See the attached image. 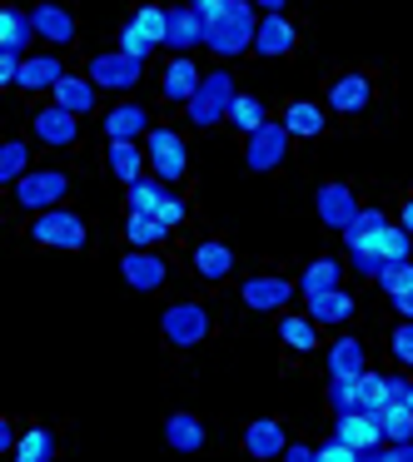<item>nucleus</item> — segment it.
<instances>
[{
  "mask_svg": "<svg viewBox=\"0 0 413 462\" xmlns=\"http://www.w3.org/2000/svg\"><path fill=\"white\" fill-rule=\"evenodd\" d=\"M259 5L254 0H230L220 21L204 25V51L220 55V60H234V55L254 51V31H259Z\"/></svg>",
  "mask_w": 413,
  "mask_h": 462,
  "instance_id": "nucleus-1",
  "label": "nucleus"
},
{
  "mask_svg": "<svg viewBox=\"0 0 413 462\" xmlns=\"http://www.w3.org/2000/svg\"><path fill=\"white\" fill-rule=\"evenodd\" d=\"M234 95H239V85H234L230 70H210L200 80V90H194V100L184 105V115H190L194 130H210V125H224L230 120V105Z\"/></svg>",
  "mask_w": 413,
  "mask_h": 462,
  "instance_id": "nucleus-2",
  "label": "nucleus"
},
{
  "mask_svg": "<svg viewBox=\"0 0 413 462\" xmlns=\"http://www.w3.org/2000/svg\"><path fill=\"white\" fill-rule=\"evenodd\" d=\"M31 239L41 244V249H65V254H80L85 244H90V229H85V219L80 214H70V209H45V214H35V224H31Z\"/></svg>",
  "mask_w": 413,
  "mask_h": 462,
  "instance_id": "nucleus-3",
  "label": "nucleus"
},
{
  "mask_svg": "<svg viewBox=\"0 0 413 462\" xmlns=\"http://www.w3.org/2000/svg\"><path fill=\"white\" fill-rule=\"evenodd\" d=\"M145 154H150L155 180H164V184H180L184 174H190V150H184V134L170 130V125H155V130L145 134Z\"/></svg>",
  "mask_w": 413,
  "mask_h": 462,
  "instance_id": "nucleus-4",
  "label": "nucleus"
},
{
  "mask_svg": "<svg viewBox=\"0 0 413 462\" xmlns=\"http://www.w3.org/2000/svg\"><path fill=\"white\" fill-rule=\"evenodd\" d=\"M160 333L170 348H200L204 338H210V309L194 299H180L170 303V309L160 313Z\"/></svg>",
  "mask_w": 413,
  "mask_h": 462,
  "instance_id": "nucleus-5",
  "label": "nucleus"
},
{
  "mask_svg": "<svg viewBox=\"0 0 413 462\" xmlns=\"http://www.w3.org/2000/svg\"><path fill=\"white\" fill-rule=\"evenodd\" d=\"M289 125L284 120H264L254 134H244V164H249L254 174H269L279 170L284 160H289Z\"/></svg>",
  "mask_w": 413,
  "mask_h": 462,
  "instance_id": "nucleus-6",
  "label": "nucleus"
},
{
  "mask_svg": "<svg viewBox=\"0 0 413 462\" xmlns=\"http://www.w3.org/2000/svg\"><path fill=\"white\" fill-rule=\"evenodd\" d=\"M65 194H70V174H65V170H31L21 184H15V204L31 209V214L55 209Z\"/></svg>",
  "mask_w": 413,
  "mask_h": 462,
  "instance_id": "nucleus-7",
  "label": "nucleus"
},
{
  "mask_svg": "<svg viewBox=\"0 0 413 462\" xmlns=\"http://www.w3.org/2000/svg\"><path fill=\"white\" fill-rule=\"evenodd\" d=\"M294 293H299V283H294V279H279V273H254V279L239 283L244 309H254V313H284Z\"/></svg>",
  "mask_w": 413,
  "mask_h": 462,
  "instance_id": "nucleus-8",
  "label": "nucleus"
},
{
  "mask_svg": "<svg viewBox=\"0 0 413 462\" xmlns=\"http://www.w3.org/2000/svg\"><path fill=\"white\" fill-rule=\"evenodd\" d=\"M85 75H90L100 90H135V85L145 80V60L140 55H125V51H105V55L90 60Z\"/></svg>",
  "mask_w": 413,
  "mask_h": 462,
  "instance_id": "nucleus-9",
  "label": "nucleus"
},
{
  "mask_svg": "<svg viewBox=\"0 0 413 462\" xmlns=\"http://www.w3.org/2000/svg\"><path fill=\"white\" fill-rule=\"evenodd\" d=\"M31 134L41 144H51V150H70L75 140H80V115H70L65 105H41V110L31 115Z\"/></svg>",
  "mask_w": 413,
  "mask_h": 462,
  "instance_id": "nucleus-10",
  "label": "nucleus"
},
{
  "mask_svg": "<svg viewBox=\"0 0 413 462\" xmlns=\"http://www.w3.org/2000/svg\"><path fill=\"white\" fill-rule=\"evenodd\" d=\"M120 279L130 283L135 293H155L164 279H170V263H164L155 249H125V259H120Z\"/></svg>",
  "mask_w": 413,
  "mask_h": 462,
  "instance_id": "nucleus-11",
  "label": "nucleus"
},
{
  "mask_svg": "<svg viewBox=\"0 0 413 462\" xmlns=\"http://www.w3.org/2000/svg\"><path fill=\"white\" fill-rule=\"evenodd\" d=\"M294 45H299V31H294L289 15H284V11L259 15V31H254V55L279 60V55H294Z\"/></svg>",
  "mask_w": 413,
  "mask_h": 462,
  "instance_id": "nucleus-12",
  "label": "nucleus"
},
{
  "mask_svg": "<svg viewBox=\"0 0 413 462\" xmlns=\"http://www.w3.org/2000/svg\"><path fill=\"white\" fill-rule=\"evenodd\" d=\"M164 15H170V25H164V51L190 55L194 45H204V21L194 15L190 0H180V5H164Z\"/></svg>",
  "mask_w": 413,
  "mask_h": 462,
  "instance_id": "nucleus-13",
  "label": "nucleus"
},
{
  "mask_svg": "<svg viewBox=\"0 0 413 462\" xmlns=\"http://www.w3.org/2000/svg\"><path fill=\"white\" fill-rule=\"evenodd\" d=\"M333 438H343L363 457L369 448H379V442H383V422H379V412L353 408V412H339V418H333Z\"/></svg>",
  "mask_w": 413,
  "mask_h": 462,
  "instance_id": "nucleus-14",
  "label": "nucleus"
},
{
  "mask_svg": "<svg viewBox=\"0 0 413 462\" xmlns=\"http://www.w3.org/2000/svg\"><path fill=\"white\" fill-rule=\"evenodd\" d=\"M314 209H319V224H329V229H339V234H343V229L353 224V214L363 209V204L353 199L349 184L333 180V184H319V194H314Z\"/></svg>",
  "mask_w": 413,
  "mask_h": 462,
  "instance_id": "nucleus-15",
  "label": "nucleus"
},
{
  "mask_svg": "<svg viewBox=\"0 0 413 462\" xmlns=\"http://www.w3.org/2000/svg\"><path fill=\"white\" fill-rule=\"evenodd\" d=\"M200 80H204V70L190 60V55H174L170 65H164V75H160V95H164V105H190L194 100V90H200Z\"/></svg>",
  "mask_w": 413,
  "mask_h": 462,
  "instance_id": "nucleus-16",
  "label": "nucleus"
},
{
  "mask_svg": "<svg viewBox=\"0 0 413 462\" xmlns=\"http://www.w3.org/2000/svg\"><path fill=\"white\" fill-rule=\"evenodd\" d=\"M369 100H373V80L363 70H349V75H339V80L329 85V110L333 115H363Z\"/></svg>",
  "mask_w": 413,
  "mask_h": 462,
  "instance_id": "nucleus-17",
  "label": "nucleus"
},
{
  "mask_svg": "<svg viewBox=\"0 0 413 462\" xmlns=\"http://www.w3.org/2000/svg\"><path fill=\"white\" fill-rule=\"evenodd\" d=\"M31 25H35V41H45V45H70L75 41V15L65 11V5H55V0H41L31 11Z\"/></svg>",
  "mask_w": 413,
  "mask_h": 462,
  "instance_id": "nucleus-18",
  "label": "nucleus"
},
{
  "mask_svg": "<svg viewBox=\"0 0 413 462\" xmlns=\"http://www.w3.org/2000/svg\"><path fill=\"white\" fill-rule=\"evenodd\" d=\"M239 442H244V452H249V457L269 462V457H284V448H289V432H284L279 418H254L249 428H244Z\"/></svg>",
  "mask_w": 413,
  "mask_h": 462,
  "instance_id": "nucleus-19",
  "label": "nucleus"
},
{
  "mask_svg": "<svg viewBox=\"0 0 413 462\" xmlns=\"http://www.w3.org/2000/svg\"><path fill=\"white\" fill-rule=\"evenodd\" d=\"M61 80H65V65H61V55L41 51V55H25L21 75H15V90H31V95H41V90H55Z\"/></svg>",
  "mask_w": 413,
  "mask_h": 462,
  "instance_id": "nucleus-20",
  "label": "nucleus"
},
{
  "mask_svg": "<svg viewBox=\"0 0 413 462\" xmlns=\"http://www.w3.org/2000/svg\"><path fill=\"white\" fill-rule=\"evenodd\" d=\"M150 130H155L150 110H145V105H135V100L115 105V110L105 115V140H145Z\"/></svg>",
  "mask_w": 413,
  "mask_h": 462,
  "instance_id": "nucleus-21",
  "label": "nucleus"
},
{
  "mask_svg": "<svg viewBox=\"0 0 413 462\" xmlns=\"http://www.w3.org/2000/svg\"><path fill=\"white\" fill-rule=\"evenodd\" d=\"M190 263H194L200 279L220 283V279H230V273H234V249H230V244H220V239H200V244H194V254H190Z\"/></svg>",
  "mask_w": 413,
  "mask_h": 462,
  "instance_id": "nucleus-22",
  "label": "nucleus"
},
{
  "mask_svg": "<svg viewBox=\"0 0 413 462\" xmlns=\"http://www.w3.org/2000/svg\"><path fill=\"white\" fill-rule=\"evenodd\" d=\"M304 303H309V319L314 323H329V328H339V323L353 319V293L343 289V283H339V289H324V293H309Z\"/></svg>",
  "mask_w": 413,
  "mask_h": 462,
  "instance_id": "nucleus-23",
  "label": "nucleus"
},
{
  "mask_svg": "<svg viewBox=\"0 0 413 462\" xmlns=\"http://www.w3.org/2000/svg\"><path fill=\"white\" fill-rule=\"evenodd\" d=\"M363 368H369V348H363V338L343 333V338L329 343V378H359Z\"/></svg>",
  "mask_w": 413,
  "mask_h": 462,
  "instance_id": "nucleus-24",
  "label": "nucleus"
},
{
  "mask_svg": "<svg viewBox=\"0 0 413 462\" xmlns=\"http://www.w3.org/2000/svg\"><path fill=\"white\" fill-rule=\"evenodd\" d=\"M105 164H110V174H115L120 184H135V180H145V170H150V154H145L135 140H110Z\"/></svg>",
  "mask_w": 413,
  "mask_h": 462,
  "instance_id": "nucleus-25",
  "label": "nucleus"
},
{
  "mask_svg": "<svg viewBox=\"0 0 413 462\" xmlns=\"http://www.w3.org/2000/svg\"><path fill=\"white\" fill-rule=\"evenodd\" d=\"M51 100H55V105H65L70 115H90V110H95V100H100V85H95L90 75L80 80V75L65 70V80L51 90Z\"/></svg>",
  "mask_w": 413,
  "mask_h": 462,
  "instance_id": "nucleus-26",
  "label": "nucleus"
},
{
  "mask_svg": "<svg viewBox=\"0 0 413 462\" xmlns=\"http://www.w3.org/2000/svg\"><path fill=\"white\" fill-rule=\"evenodd\" d=\"M204 438H210V432H204V422L194 418V412H170V418H164V442H170L174 452H200Z\"/></svg>",
  "mask_w": 413,
  "mask_h": 462,
  "instance_id": "nucleus-27",
  "label": "nucleus"
},
{
  "mask_svg": "<svg viewBox=\"0 0 413 462\" xmlns=\"http://www.w3.org/2000/svg\"><path fill=\"white\" fill-rule=\"evenodd\" d=\"M35 41V25H31V11H21V5H5L0 11V51H31Z\"/></svg>",
  "mask_w": 413,
  "mask_h": 462,
  "instance_id": "nucleus-28",
  "label": "nucleus"
},
{
  "mask_svg": "<svg viewBox=\"0 0 413 462\" xmlns=\"http://www.w3.org/2000/svg\"><path fill=\"white\" fill-rule=\"evenodd\" d=\"M284 125H289L294 140H319L329 120H324V110H319L314 100H294L289 110H284Z\"/></svg>",
  "mask_w": 413,
  "mask_h": 462,
  "instance_id": "nucleus-29",
  "label": "nucleus"
},
{
  "mask_svg": "<svg viewBox=\"0 0 413 462\" xmlns=\"http://www.w3.org/2000/svg\"><path fill=\"white\" fill-rule=\"evenodd\" d=\"M125 239H130V249H160V244L170 239V229H164L155 214H135L130 209V219H125Z\"/></svg>",
  "mask_w": 413,
  "mask_h": 462,
  "instance_id": "nucleus-30",
  "label": "nucleus"
},
{
  "mask_svg": "<svg viewBox=\"0 0 413 462\" xmlns=\"http://www.w3.org/2000/svg\"><path fill=\"white\" fill-rule=\"evenodd\" d=\"M279 338L289 343L294 353H314V348H319V323H314L309 313H304V319H299V313H284V319H279Z\"/></svg>",
  "mask_w": 413,
  "mask_h": 462,
  "instance_id": "nucleus-31",
  "label": "nucleus"
},
{
  "mask_svg": "<svg viewBox=\"0 0 413 462\" xmlns=\"http://www.w3.org/2000/svg\"><path fill=\"white\" fill-rule=\"evenodd\" d=\"M25 174H31V144L25 140H5L0 144V184H21Z\"/></svg>",
  "mask_w": 413,
  "mask_h": 462,
  "instance_id": "nucleus-32",
  "label": "nucleus"
},
{
  "mask_svg": "<svg viewBox=\"0 0 413 462\" xmlns=\"http://www.w3.org/2000/svg\"><path fill=\"white\" fill-rule=\"evenodd\" d=\"M339 279H343V263H339V259H314L309 269L299 273V293H304V299H309V293L339 289Z\"/></svg>",
  "mask_w": 413,
  "mask_h": 462,
  "instance_id": "nucleus-33",
  "label": "nucleus"
},
{
  "mask_svg": "<svg viewBox=\"0 0 413 462\" xmlns=\"http://www.w3.org/2000/svg\"><path fill=\"white\" fill-rule=\"evenodd\" d=\"M264 120H269V110H264L259 95H244V90L234 95V105H230V125H234V130H239V134H254Z\"/></svg>",
  "mask_w": 413,
  "mask_h": 462,
  "instance_id": "nucleus-34",
  "label": "nucleus"
},
{
  "mask_svg": "<svg viewBox=\"0 0 413 462\" xmlns=\"http://www.w3.org/2000/svg\"><path fill=\"white\" fill-rule=\"evenodd\" d=\"M55 452H61V442H55L51 428H31V432H21V442H15V457L21 462H51Z\"/></svg>",
  "mask_w": 413,
  "mask_h": 462,
  "instance_id": "nucleus-35",
  "label": "nucleus"
},
{
  "mask_svg": "<svg viewBox=\"0 0 413 462\" xmlns=\"http://www.w3.org/2000/svg\"><path fill=\"white\" fill-rule=\"evenodd\" d=\"M164 194H170V184H164V180H135V184H125V204H130L135 214H155Z\"/></svg>",
  "mask_w": 413,
  "mask_h": 462,
  "instance_id": "nucleus-36",
  "label": "nucleus"
},
{
  "mask_svg": "<svg viewBox=\"0 0 413 462\" xmlns=\"http://www.w3.org/2000/svg\"><path fill=\"white\" fill-rule=\"evenodd\" d=\"M389 373H373V368H363L359 373V408H369V412H383L389 408Z\"/></svg>",
  "mask_w": 413,
  "mask_h": 462,
  "instance_id": "nucleus-37",
  "label": "nucleus"
},
{
  "mask_svg": "<svg viewBox=\"0 0 413 462\" xmlns=\"http://www.w3.org/2000/svg\"><path fill=\"white\" fill-rule=\"evenodd\" d=\"M383 224H389V214H383V209H373V204H369V209H359V214H353V224L343 229V244L353 249V244L379 239V234H383Z\"/></svg>",
  "mask_w": 413,
  "mask_h": 462,
  "instance_id": "nucleus-38",
  "label": "nucleus"
},
{
  "mask_svg": "<svg viewBox=\"0 0 413 462\" xmlns=\"http://www.w3.org/2000/svg\"><path fill=\"white\" fill-rule=\"evenodd\" d=\"M383 229H389V224H383ZM349 263L359 269V279H379V273L389 269V259H383L379 239H369V244H353V249H349Z\"/></svg>",
  "mask_w": 413,
  "mask_h": 462,
  "instance_id": "nucleus-39",
  "label": "nucleus"
},
{
  "mask_svg": "<svg viewBox=\"0 0 413 462\" xmlns=\"http://www.w3.org/2000/svg\"><path fill=\"white\" fill-rule=\"evenodd\" d=\"M379 422H383V438L389 442H408L413 438V408L408 402H389V408L379 412Z\"/></svg>",
  "mask_w": 413,
  "mask_h": 462,
  "instance_id": "nucleus-40",
  "label": "nucleus"
},
{
  "mask_svg": "<svg viewBox=\"0 0 413 462\" xmlns=\"http://www.w3.org/2000/svg\"><path fill=\"white\" fill-rule=\"evenodd\" d=\"M130 25L145 35L150 45H164V25H170V15H164V5H140V11L130 15Z\"/></svg>",
  "mask_w": 413,
  "mask_h": 462,
  "instance_id": "nucleus-41",
  "label": "nucleus"
},
{
  "mask_svg": "<svg viewBox=\"0 0 413 462\" xmlns=\"http://www.w3.org/2000/svg\"><path fill=\"white\" fill-rule=\"evenodd\" d=\"M329 408H333V418L359 408V378H329Z\"/></svg>",
  "mask_w": 413,
  "mask_h": 462,
  "instance_id": "nucleus-42",
  "label": "nucleus"
},
{
  "mask_svg": "<svg viewBox=\"0 0 413 462\" xmlns=\"http://www.w3.org/2000/svg\"><path fill=\"white\" fill-rule=\"evenodd\" d=\"M373 283H379L383 293H403V289H413V259H399V263H389V269H383Z\"/></svg>",
  "mask_w": 413,
  "mask_h": 462,
  "instance_id": "nucleus-43",
  "label": "nucleus"
},
{
  "mask_svg": "<svg viewBox=\"0 0 413 462\" xmlns=\"http://www.w3.org/2000/svg\"><path fill=\"white\" fill-rule=\"evenodd\" d=\"M389 348H393V358H399L403 368L413 373V319H403L399 328L389 333Z\"/></svg>",
  "mask_w": 413,
  "mask_h": 462,
  "instance_id": "nucleus-44",
  "label": "nucleus"
},
{
  "mask_svg": "<svg viewBox=\"0 0 413 462\" xmlns=\"http://www.w3.org/2000/svg\"><path fill=\"white\" fill-rule=\"evenodd\" d=\"M184 214H190V209H184V199H180V194L170 189V194H164V199H160V209H155V219H160L164 229L174 234V229H180V224H184Z\"/></svg>",
  "mask_w": 413,
  "mask_h": 462,
  "instance_id": "nucleus-45",
  "label": "nucleus"
},
{
  "mask_svg": "<svg viewBox=\"0 0 413 462\" xmlns=\"http://www.w3.org/2000/svg\"><path fill=\"white\" fill-rule=\"evenodd\" d=\"M120 51H125V55H140V60H150L160 45H150L140 31H135V25H125V31H120Z\"/></svg>",
  "mask_w": 413,
  "mask_h": 462,
  "instance_id": "nucleus-46",
  "label": "nucleus"
},
{
  "mask_svg": "<svg viewBox=\"0 0 413 462\" xmlns=\"http://www.w3.org/2000/svg\"><path fill=\"white\" fill-rule=\"evenodd\" d=\"M319 462H359V452H353L343 438H329V442L319 448Z\"/></svg>",
  "mask_w": 413,
  "mask_h": 462,
  "instance_id": "nucleus-47",
  "label": "nucleus"
},
{
  "mask_svg": "<svg viewBox=\"0 0 413 462\" xmlns=\"http://www.w3.org/2000/svg\"><path fill=\"white\" fill-rule=\"evenodd\" d=\"M190 5H194V15L210 25V21H220V15H224V5H230V0H190Z\"/></svg>",
  "mask_w": 413,
  "mask_h": 462,
  "instance_id": "nucleus-48",
  "label": "nucleus"
},
{
  "mask_svg": "<svg viewBox=\"0 0 413 462\" xmlns=\"http://www.w3.org/2000/svg\"><path fill=\"white\" fill-rule=\"evenodd\" d=\"M408 393H413V378H403V373H389V398H393V402H408Z\"/></svg>",
  "mask_w": 413,
  "mask_h": 462,
  "instance_id": "nucleus-49",
  "label": "nucleus"
},
{
  "mask_svg": "<svg viewBox=\"0 0 413 462\" xmlns=\"http://www.w3.org/2000/svg\"><path fill=\"white\" fill-rule=\"evenodd\" d=\"M319 457V448H304V442H289L284 448V462H314Z\"/></svg>",
  "mask_w": 413,
  "mask_h": 462,
  "instance_id": "nucleus-50",
  "label": "nucleus"
},
{
  "mask_svg": "<svg viewBox=\"0 0 413 462\" xmlns=\"http://www.w3.org/2000/svg\"><path fill=\"white\" fill-rule=\"evenodd\" d=\"M389 303H393V313H399V319H413V289L389 293Z\"/></svg>",
  "mask_w": 413,
  "mask_h": 462,
  "instance_id": "nucleus-51",
  "label": "nucleus"
},
{
  "mask_svg": "<svg viewBox=\"0 0 413 462\" xmlns=\"http://www.w3.org/2000/svg\"><path fill=\"white\" fill-rule=\"evenodd\" d=\"M399 224H403V229H408V234H413V194H408V199H403V209H399Z\"/></svg>",
  "mask_w": 413,
  "mask_h": 462,
  "instance_id": "nucleus-52",
  "label": "nucleus"
},
{
  "mask_svg": "<svg viewBox=\"0 0 413 462\" xmlns=\"http://www.w3.org/2000/svg\"><path fill=\"white\" fill-rule=\"evenodd\" d=\"M254 5H259V11L269 15V11H284V5H289V0H254Z\"/></svg>",
  "mask_w": 413,
  "mask_h": 462,
  "instance_id": "nucleus-53",
  "label": "nucleus"
},
{
  "mask_svg": "<svg viewBox=\"0 0 413 462\" xmlns=\"http://www.w3.org/2000/svg\"><path fill=\"white\" fill-rule=\"evenodd\" d=\"M408 408H413V393H408Z\"/></svg>",
  "mask_w": 413,
  "mask_h": 462,
  "instance_id": "nucleus-54",
  "label": "nucleus"
}]
</instances>
